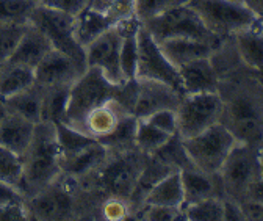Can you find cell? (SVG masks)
<instances>
[{"mask_svg": "<svg viewBox=\"0 0 263 221\" xmlns=\"http://www.w3.org/2000/svg\"><path fill=\"white\" fill-rule=\"evenodd\" d=\"M180 177L183 185V206L210 196H222L218 176H210L199 171L196 167H188L180 170Z\"/></svg>", "mask_w": 263, "mask_h": 221, "instance_id": "cell-19", "label": "cell"}, {"mask_svg": "<svg viewBox=\"0 0 263 221\" xmlns=\"http://www.w3.org/2000/svg\"><path fill=\"white\" fill-rule=\"evenodd\" d=\"M50 41L46 38V35L40 28L31 25L30 22L27 24L24 33L19 40V44L16 50L13 52L10 61L19 63V65L28 66L35 69L38 63L52 50Z\"/></svg>", "mask_w": 263, "mask_h": 221, "instance_id": "cell-16", "label": "cell"}, {"mask_svg": "<svg viewBox=\"0 0 263 221\" xmlns=\"http://www.w3.org/2000/svg\"><path fill=\"white\" fill-rule=\"evenodd\" d=\"M222 99L219 93H188L183 94L176 108L177 135L190 138L221 121Z\"/></svg>", "mask_w": 263, "mask_h": 221, "instance_id": "cell-9", "label": "cell"}, {"mask_svg": "<svg viewBox=\"0 0 263 221\" xmlns=\"http://www.w3.org/2000/svg\"><path fill=\"white\" fill-rule=\"evenodd\" d=\"M218 177L224 199L238 204L248 201L254 185L263 177L260 149L246 143H237L227 155Z\"/></svg>", "mask_w": 263, "mask_h": 221, "instance_id": "cell-3", "label": "cell"}, {"mask_svg": "<svg viewBox=\"0 0 263 221\" xmlns=\"http://www.w3.org/2000/svg\"><path fill=\"white\" fill-rule=\"evenodd\" d=\"M36 7V0H0V24L25 25Z\"/></svg>", "mask_w": 263, "mask_h": 221, "instance_id": "cell-29", "label": "cell"}, {"mask_svg": "<svg viewBox=\"0 0 263 221\" xmlns=\"http://www.w3.org/2000/svg\"><path fill=\"white\" fill-rule=\"evenodd\" d=\"M116 93L118 85L111 83L99 69L86 68L69 88L64 118L61 122L82 131L88 113L105 101L116 98Z\"/></svg>", "mask_w": 263, "mask_h": 221, "instance_id": "cell-4", "label": "cell"}, {"mask_svg": "<svg viewBox=\"0 0 263 221\" xmlns=\"http://www.w3.org/2000/svg\"><path fill=\"white\" fill-rule=\"evenodd\" d=\"M33 83H35V69L33 68L10 60L0 65V99L2 101L22 93Z\"/></svg>", "mask_w": 263, "mask_h": 221, "instance_id": "cell-23", "label": "cell"}, {"mask_svg": "<svg viewBox=\"0 0 263 221\" xmlns=\"http://www.w3.org/2000/svg\"><path fill=\"white\" fill-rule=\"evenodd\" d=\"M144 119L147 122H151L152 125H155L157 129L166 132L170 135L177 134V116H176V110H173V108L158 110V112L149 115Z\"/></svg>", "mask_w": 263, "mask_h": 221, "instance_id": "cell-35", "label": "cell"}, {"mask_svg": "<svg viewBox=\"0 0 263 221\" xmlns=\"http://www.w3.org/2000/svg\"><path fill=\"white\" fill-rule=\"evenodd\" d=\"M188 5L219 40L232 38L258 21L243 0H188Z\"/></svg>", "mask_w": 263, "mask_h": 221, "instance_id": "cell-5", "label": "cell"}, {"mask_svg": "<svg viewBox=\"0 0 263 221\" xmlns=\"http://www.w3.org/2000/svg\"><path fill=\"white\" fill-rule=\"evenodd\" d=\"M27 218H28V212L25 202L0 207V219H27Z\"/></svg>", "mask_w": 263, "mask_h": 221, "instance_id": "cell-40", "label": "cell"}, {"mask_svg": "<svg viewBox=\"0 0 263 221\" xmlns=\"http://www.w3.org/2000/svg\"><path fill=\"white\" fill-rule=\"evenodd\" d=\"M191 163L205 174L218 176L227 155L238 143L224 124L216 122L207 131L190 138H182Z\"/></svg>", "mask_w": 263, "mask_h": 221, "instance_id": "cell-6", "label": "cell"}, {"mask_svg": "<svg viewBox=\"0 0 263 221\" xmlns=\"http://www.w3.org/2000/svg\"><path fill=\"white\" fill-rule=\"evenodd\" d=\"M160 49L166 58L173 63V65L179 69L180 66L186 65V63L202 58V57H210L215 46L199 41V40H191V38H170L163 40L158 43Z\"/></svg>", "mask_w": 263, "mask_h": 221, "instance_id": "cell-22", "label": "cell"}, {"mask_svg": "<svg viewBox=\"0 0 263 221\" xmlns=\"http://www.w3.org/2000/svg\"><path fill=\"white\" fill-rule=\"evenodd\" d=\"M63 174L57 125L52 121L35 124L31 141L22 155V185L25 198L40 193Z\"/></svg>", "mask_w": 263, "mask_h": 221, "instance_id": "cell-2", "label": "cell"}, {"mask_svg": "<svg viewBox=\"0 0 263 221\" xmlns=\"http://www.w3.org/2000/svg\"><path fill=\"white\" fill-rule=\"evenodd\" d=\"M0 182L16 187L22 185V157L16 152L0 146Z\"/></svg>", "mask_w": 263, "mask_h": 221, "instance_id": "cell-31", "label": "cell"}, {"mask_svg": "<svg viewBox=\"0 0 263 221\" xmlns=\"http://www.w3.org/2000/svg\"><path fill=\"white\" fill-rule=\"evenodd\" d=\"M174 135H170L157 129L155 125L147 122L146 119L137 121V131H135V146L146 155L155 154L158 149H161Z\"/></svg>", "mask_w": 263, "mask_h": 221, "instance_id": "cell-27", "label": "cell"}, {"mask_svg": "<svg viewBox=\"0 0 263 221\" xmlns=\"http://www.w3.org/2000/svg\"><path fill=\"white\" fill-rule=\"evenodd\" d=\"M25 27L27 24H0V65L11 58Z\"/></svg>", "mask_w": 263, "mask_h": 221, "instance_id": "cell-33", "label": "cell"}, {"mask_svg": "<svg viewBox=\"0 0 263 221\" xmlns=\"http://www.w3.org/2000/svg\"><path fill=\"white\" fill-rule=\"evenodd\" d=\"M241 213L245 216V221L254 219V221H263V202L258 201H245L240 204Z\"/></svg>", "mask_w": 263, "mask_h": 221, "instance_id": "cell-39", "label": "cell"}, {"mask_svg": "<svg viewBox=\"0 0 263 221\" xmlns=\"http://www.w3.org/2000/svg\"><path fill=\"white\" fill-rule=\"evenodd\" d=\"M224 219H240V221H245V216L241 213V209H240L238 202L224 199Z\"/></svg>", "mask_w": 263, "mask_h": 221, "instance_id": "cell-41", "label": "cell"}, {"mask_svg": "<svg viewBox=\"0 0 263 221\" xmlns=\"http://www.w3.org/2000/svg\"><path fill=\"white\" fill-rule=\"evenodd\" d=\"M183 218L191 221H222L224 219V198L222 196H210L201 201H196L182 207Z\"/></svg>", "mask_w": 263, "mask_h": 221, "instance_id": "cell-28", "label": "cell"}, {"mask_svg": "<svg viewBox=\"0 0 263 221\" xmlns=\"http://www.w3.org/2000/svg\"><path fill=\"white\" fill-rule=\"evenodd\" d=\"M101 216L108 218V219H119V218H130L132 209L127 201L119 199V198H107L101 202L99 207Z\"/></svg>", "mask_w": 263, "mask_h": 221, "instance_id": "cell-36", "label": "cell"}, {"mask_svg": "<svg viewBox=\"0 0 263 221\" xmlns=\"http://www.w3.org/2000/svg\"><path fill=\"white\" fill-rule=\"evenodd\" d=\"M88 2L89 0H36V5L47 10L63 11L76 16L88 5Z\"/></svg>", "mask_w": 263, "mask_h": 221, "instance_id": "cell-37", "label": "cell"}, {"mask_svg": "<svg viewBox=\"0 0 263 221\" xmlns=\"http://www.w3.org/2000/svg\"><path fill=\"white\" fill-rule=\"evenodd\" d=\"M85 69L71 57L52 49L35 68V85L43 89L69 88Z\"/></svg>", "mask_w": 263, "mask_h": 221, "instance_id": "cell-13", "label": "cell"}, {"mask_svg": "<svg viewBox=\"0 0 263 221\" xmlns=\"http://www.w3.org/2000/svg\"><path fill=\"white\" fill-rule=\"evenodd\" d=\"M261 77H263V76H261Z\"/></svg>", "mask_w": 263, "mask_h": 221, "instance_id": "cell-45", "label": "cell"}, {"mask_svg": "<svg viewBox=\"0 0 263 221\" xmlns=\"http://www.w3.org/2000/svg\"><path fill=\"white\" fill-rule=\"evenodd\" d=\"M69 88H49V89L41 88L43 89V121H52V122L63 121Z\"/></svg>", "mask_w": 263, "mask_h": 221, "instance_id": "cell-30", "label": "cell"}, {"mask_svg": "<svg viewBox=\"0 0 263 221\" xmlns=\"http://www.w3.org/2000/svg\"><path fill=\"white\" fill-rule=\"evenodd\" d=\"M125 115H128L127 108L116 98H111L88 113L82 125V132L97 141H102L118 129Z\"/></svg>", "mask_w": 263, "mask_h": 221, "instance_id": "cell-14", "label": "cell"}, {"mask_svg": "<svg viewBox=\"0 0 263 221\" xmlns=\"http://www.w3.org/2000/svg\"><path fill=\"white\" fill-rule=\"evenodd\" d=\"M135 77L164 82L183 94L179 69L166 58L158 43L143 25L138 30V60Z\"/></svg>", "mask_w": 263, "mask_h": 221, "instance_id": "cell-11", "label": "cell"}, {"mask_svg": "<svg viewBox=\"0 0 263 221\" xmlns=\"http://www.w3.org/2000/svg\"><path fill=\"white\" fill-rule=\"evenodd\" d=\"M116 24L119 22L110 13L86 5L80 13L76 14V36L79 43L86 47L91 41L113 28Z\"/></svg>", "mask_w": 263, "mask_h": 221, "instance_id": "cell-20", "label": "cell"}, {"mask_svg": "<svg viewBox=\"0 0 263 221\" xmlns=\"http://www.w3.org/2000/svg\"><path fill=\"white\" fill-rule=\"evenodd\" d=\"M218 93L222 99L221 124L238 143L260 148L263 140V77L237 60L218 72Z\"/></svg>", "mask_w": 263, "mask_h": 221, "instance_id": "cell-1", "label": "cell"}, {"mask_svg": "<svg viewBox=\"0 0 263 221\" xmlns=\"http://www.w3.org/2000/svg\"><path fill=\"white\" fill-rule=\"evenodd\" d=\"M140 219H152V221H164V219H185L183 210L177 207L155 206V204H143L138 210L132 215Z\"/></svg>", "mask_w": 263, "mask_h": 221, "instance_id": "cell-34", "label": "cell"}, {"mask_svg": "<svg viewBox=\"0 0 263 221\" xmlns=\"http://www.w3.org/2000/svg\"><path fill=\"white\" fill-rule=\"evenodd\" d=\"M143 204H155L182 209L183 206V185L180 171H173L161 177L147 192Z\"/></svg>", "mask_w": 263, "mask_h": 221, "instance_id": "cell-24", "label": "cell"}, {"mask_svg": "<svg viewBox=\"0 0 263 221\" xmlns=\"http://www.w3.org/2000/svg\"><path fill=\"white\" fill-rule=\"evenodd\" d=\"M183 94L188 93H215L218 91V74L210 57L193 60L179 68Z\"/></svg>", "mask_w": 263, "mask_h": 221, "instance_id": "cell-15", "label": "cell"}, {"mask_svg": "<svg viewBox=\"0 0 263 221\" xmlns=\"http://www.w3.org/2000/svg\"><path fill=\"white\" fill-rule=\"evenodd\" d=\"M7 113H8V108H7V105L4 104V101L0 99V124L4 122V119H5Z\"/></svg>", "mask_w": 263, "mask_h": 221, "instance_id": "cell-43", "label": "cell"}, {"mask_svg": "<svg viewBox=\"0 0 263 221\" xmlns=\"http://www.w3.org/2000/svg\"><path fill=\"white\" fill-rule=\"evenodd\" d=\"M141 25L157 43L170 38H191L205 41L216 47L222 41L204 25L201 17L188 4L147 19Z\"/></svg>", "mask_w": 263, "mask_h": 221, "instance_id": "cell-7", "label": "cell"}, {"mask_svg": "<svg viewBox=\"0 0 263 221\" xmlns=\"http://www.w3.org/2000/svg\"><path fill=\"white\" fill-rule=\"evenodd\" d=\"M243 2L252 10L257 19L263 24V0H243Z\"/></svg>", "mask_w": 263, "mask_h": 221, "instance_id": "cell-42", "label": "cell"}, {"mask_svg": "<svg viewBox=\"0 0 263 221\" xmlns=\"http://www.w3.org/2000/svg\"><path fill=\"white\" fill-rule=\"evenodd\" d=\"M237 52L245 65L258 76H263V24L257 21L251 27L232 36Z\"/></svg>", "mask_w": 263, "mask_h": 221, "instance_id": "cell-18", "label": "cell"}, {"mask_svg": "<svg viewBox=\"0 0 263 221\" xmlns=\"http://www.w3.org/2000/svg\"><path fill=\"white\" fill-rule=\"evenodd\" d=\"M122 35L124 30H122V24L119 22L85 47L86 66L99 69L115 85L125 82L121 69Z\"/></svg>", "mask_w": 263, "mask_h": 221, "instance_id": "cell-12", "label": "cell"}, {"mask_svg": "<svg viewBox=\"0 0 263 221\" xmlns=\"http://www.w3.org/2000/svg\"><path fill=\"white\" fill-rule=\"evenodd\" d=\"M55 125H57V138H58V146L61 152V160L68 159V157L80 152L82 149L97 141L96 138L86 135L85 132L79 129L71 127V125L64 122H55Z\"/></svg>", "mask_w": 263, "mask_h": 221, "instance_id": "cell-26", "label": "cell"}, {"mask_svg": "<svg viewBox=\"0 0 263 221\" xmlns=\"http://www.w3.org/2000/svg\"><path fill=\"white\" fill-rule=\"evenodd\" d=\"M28 218L63 219L76 218L79 210V183L61 174L53 183L25 199Z\"/></svg>", "mask_w": 263, "mask_h": 221, "instance_id": "cell-8", "label": "cell"}, {"mask_svg": "<svg viewBox=\"0 0 263 221\" xmlns=\"http://www.w3.org/2000/svg\"><path fill=\"white\" fill-rule=\"evenodd\" d=\"M30 24L43 31L55 50L66 53L74 61H77L80 66L88 68L85 47L79 43L76 36L74 14L36 7L35 11L31 13Z\"/></svg>", "mask_w": 263, "mask_h": 221, "instance_id": "cell-10", "label": "cell"}, {"mask_svg": "<svg viewBox=\"0 0 263 221\" xmlns=\"http://www.w3.org/2000/svg\"><path fill=\"white\" fill-rule=\"evenodd\" d=\"M7 108L31 122L43 121V89L33 83L30 88L4 101Z\"/></svg>", "mask_w": 263, "mask_h": 221, "instance_id": "cell-25", "label": "cell"}, {"mask_svg": "<svg viewBox=\"0 0 263 221\" xmlns=\"http://www.w3.org/2000/svg\"><path fill=\"white\" fill-rule=\"evenodd\" d=\"M258 149H260V154L263 155V140H261V143H260V148H258Z\"/></svg>", "mask_w": 263, "mask_h": 221, "instance_id": "cell-44", "label": "cell"}, {"mask_svg": "<svg viewBox=\"0 0 263 221\" xmlns=\"http://www.w3.org/2000/svg\"><path fill=\"white\" fill-rule=\"evenodd\" d=\"M108 155H110L108 149L101 141H94L92 144L82 149L80 152L61 160L63 174L76 180H80L88 174L94 173L97 168H101L104 162L108 159Z\"/></svg>", "mask_w": 263, "mask_h": 221, "instance_id": "cell-17", "label": "cell"}, {"mask_svg": "<svg viewBox=\"0 0 263 221\" xmlns=\"http://www.w3.org/2000/svg\"><path fill=\"white\" fill-rule=\"evenodd\" d=\"M25 196L16 187L8 185L5 182H0V207H5L10 204H22L25 202Z\"/></svg>", "mask_w": 263, "mask_h": 221, "instance_id": "cell-38", "label": "cell"}, {"mask_svg": "<svg viewBox=\"0 0 263 221\" xmlns=\"http://www.w3.org/2000/svg\"><path fill=\"white\" fill-rule=\"evenodd\" d=\"M33 131H35V122L8 110L4 122L0 124V146L22 157L31 141Z\"/></svg>", "mask_w": 263, "mask_h": 221, "instance_id": "cell-21", "label": "cell"}, {"mask_svg": "<svg viewBox=\"0 0 263 221\" xmlns=\"http://www.w3.org/2000/svg\"><path fill=\"white\" fill-rule=\"evenodd\" d=\"M186 4L188 0H135V16L143 24L147 19Z\"/></svg>", "mask_w": 263, "mask_h": 221, "instance_id": "cell-32", "label": "cell"}]
</instances>
